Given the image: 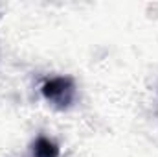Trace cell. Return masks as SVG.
Segmentation results:
<instances>
[{
    "label": "cell",
    "mask_w": 158,
    "mask_h": 157,
    "mask_svg": "<svg viewBox=\"0 0 158 157\" xmlns=\"http://www.w3.org/2000/svg\"><path fill=\"white\" fill-rule=\"evenodd\" d=\"M40 91H42V96L59 109L70 107L72 102L76 100V85L66 76H57L44 81Z\"/></svg>",
    "instance_id": "1"
},
{
    "label": "cell",
    "mask_w": 158,
    "mask_h": 157,
    "mask_svg": "<svg viewBox=\"0 0 158 157\" xmlns=\"http://www.w3.org/2000/svg\"><path fill=\"white\" fill-rule=\"evenodd\" d=\"M33 157H59V146L48 137H39L33 142Z\"/></svg>",
    "instance_id": "2"
}]
</instances>
